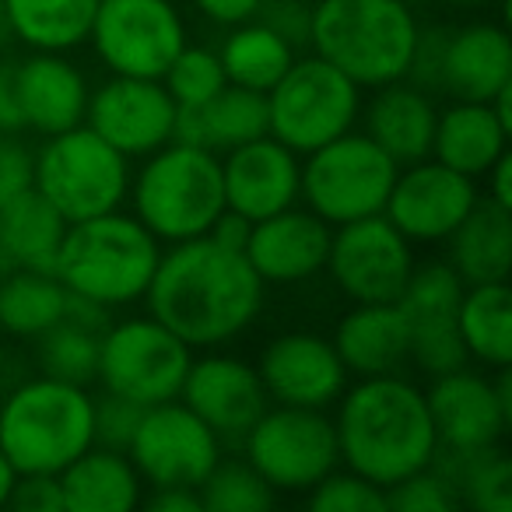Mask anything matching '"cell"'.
<instances>
[{"mask_svg": "<svg viewBox=\"0 0 512 512\" xmlns=\"http://www.w3.org/2000/svg\"><path fill=\"white\" fill-rule=\"evenodd\" d=\"M267 302V285L242 249L211 235L162 246L144 306L193 351L228 348L253 330Z\"/></svg>", "mask_w": 512, "mask_h": 512, "instance_id": "obj_1", "label": "cell"}, {"mask_svg": "<svg viewBox=\"0 0 512 512\" xmlns=\"http://www.w3.org/2000/svg\"><path fill=\"white\" fill-rule=\"evenodd\" d=\"M330 411L341 467L355 470L383 491L432 467L439 456L425 386L404 372L351 379Z\"/></svg>", "mask_w": 512, "mask_h": 512, "instance_id": "obj_2", "label": "cell"}, {"mask_svg": "<svg viewBox=\"0 0 512 512\" xmlns=\"http://www.w3.org/2000/svg\"><path fill=\"white\" fill-rule=\"evenodd\" d=\"M158 256H162V242L134 214L116 207V211L67 225L53 260V274L71 292V299L102 313H120L144 302Z\"/></svg>", "mask_w": 512, "mask_h": 512, "instance_id": "obj_3", "label": "cell"}, {"mask_svg": "<svg viewBox=\"0 0 512 512\" xmlns=\"http://www.w3.org/2000/svg\"><path fill=\"white\" fill-rule=\"evenodd\" d=\"M418 36L411 0H309V53L362 92L404 81Z\"/></svg>", "mask_w": 512, "mask_h": 512, "instance_id": "obj_4", "label": "cell"}, {"mask_svg": "<svg viewBox=\"0 0 512 512\" xmlns=\"http://www.w3.org/2000/svg\"><path fill=\"white\" fill-rule=\"evenodd\" d=\"M95 446V397L67 379L25 376L0 393V449L18 474H60Z\"/></svg>", "mask_w": 512, "mask_h": 512, "instance_id": "obj_5", "label": "cell"}, {"mask_svg": "<svg viewBox=\"0 0 512 512\" xmlns=\"http://www.w3.org/2000/svg\"><path fill=\"white\" fill-rule=\"evenodd\" d=\"M130 214L162 246L207 235L221 211V155L190 141H169L130 169Z\"/></svg>", "mask_w": 512, "mask_h": 512, "instance_id": "obj_6", "label": "cell"}, {"mask_svg": "<svg viewBox=\"0 0 512 512\" xmlns=\"http://www.w3.org/2000/svg\"><path fill=\"white\" fill-rule=\"evenodd\" d=\"M130 169V158L81 123L64 134L43 137L32 162V186L71 225L127 204Z\"/></svg>", "mask_w": 512, "mask_h": 512, "instance_id": "obj_7", "label": "cell"}, {"mask_svg": "<svg viewBox=\"0 0 512 512\" xmlns=\"http://www.w3.org/2000/svg\"><path fill=\"white\" fill-rule=\"evenodd\" d=\"M264 99L267 134L302 158L358 127L365 92L323 57L299 53Z\"/></svg>", "mask_w": 512, "mask_h": 512, "instance_id": "obj_8", "label": "cell"}, {"mask_svg": "<svg viewBox=\"0 0 512 512\" xmlns=\"http://www.w3.org/2000/svg\"><path fill=\"white\" fill-rule=\"evenodd\" d=\"M400 165L365 130H348L323 148L302 155L299 204L330 228L383 214Z\"/></svg>", "mask_w": 512, "mask_h": 512, "instance_id": "obj_9", "label": "cell"}, {"mask_svg": "<svg viewBox=\"0 0 512 512\" xmlns=\"http://www.w3.org/2000/svg\"><path fill=\"white\" fill-rule=\"evenodd\" d=\"M190 362L193 348L162 320L151 313L120 316L102 327L95 383L102 386V393H113L137 407H155L179 397Z\"/></svg>", "mask_w": 512, "mask_h": 512, "instance_id": "obj_10", "label": "cell"}, {"mask_svg": "<svg viewBox=\"0 0 512 512\" xmlns=\"http://www.w3.org/2000/svg\"><path fill=\"white\" fill-rule=\"evenodd\" d=\"M242 460L271 484L274 495H309L341 467L330 411L271 404L239 439Z\"/></svg>", "mask_w": 512, "mask_h": 512, "instance_id": "obj_11", "label": "cell"}, {"mask_svg": "<svg viewBox=\"0 0 512 512\" xmlns=\"http://www.w3.org/2000/svg\"><path fill=\"white\" fill-rule=\"evenodd\" d=\"M88 43L109 74L162 78L190 32L176 0H99Z\"/></svg>", "mask_w": 512, "mask_h": 512, "instance_id": "obj_12", "label": "cell"}, {"mask_svg": "<svg viewBox=\"0 0 512 512\" xmlns=\"http://www.w3.org/2000/svg\"><path fill=\"white\" fill-rule=\"evenodd\" d=\"M127 456L144 488H200L225 456V442L176 397L144 407L127 442Z\"/></svg>", "mask_w": 512, "mask_h": 512, "instance_id": "obj_13", "label": "cell"}, {"mask_svg": "<svg viewBox=\"0 0 512 512\" xmlns=\"http://www.w3.org/2000/svg\"><path fill=\"white\" fill-rule=\"evenodd\" d=\"M439 453L460 456L498 446L512 425L509 369L481 372L460 365L453 372L432 376L425 390Z\"/></svg>", "mask_w": 512, "mask_h": 512, "instance_id": "obj_14", "label": "cell"}, {"mask_svg": "<svg viewBox=\"0 0 512 512\" xmlns=\"http://www.w3.org/2000/svg\"><path fill=\"white\" fill-rule=\"evenodd\" d=\"M414 246L386 214L358 218L330 232L327 267L334 288L348 302H397L414 271Z\"/></svg>", "mask_w": 512, "mask_h": 512, "instance_id": "obj_15", "label": "cell"}, {"mask_svg": "<svg viewBox=\"0 0 512 512\" xmlns=\"http://www.w3.org/2000/svg\"><path fill=\"white\" fill-rule=\"evenodd\" d=\"M85 123L123 158L141 162L162 144L176 141L179 106L162 85V78L109 74L88 95Z\"/></svg>", "mask_w": 512, "mask_h": 512, "instance_id": "obj_16", "label": "cell"}, {"mask_svg": "<svg viewBox=\"0 0 512 512\" xmlns=\"http://www.w3.org/2000/svg\"><path fill=\"white\" fill-rule=\"evenodd\" d=\"M477 200H481L477 179L428 155L421 162L400 165L383 214L411 246H442L453 228L474 211Z\"/></svg>", "mask_w": 512, "mask_h": 512, "instance_id": "obj_17", "label": "cell"}, {"mask_svg": "<svg viewBox=\"0 0 512 512\" xmlns=\"http://www.w3.org/2000/svg\"><path fill=\"white\" fill-rule=\"evenodd\" d=\"M463 281L446 260L414 264L397 309L407 320V348L411 365L425 376H442L460 365H470L463 351L460 330H456V309H460Z\"/></svg>", "mask_w": 512, "mask_h": 512, "instance_id": "obj_18", "label": "cell"}, {"mask_svg": "<svg viewBox=\"0 0 512 512\" xmlns=\"http://www.w3.org/2000/svg\"><path fill=\"white\" fill-rule=\"evenodd\" d=\"M256 372L271 404L330 411L351 383L334 341L316 330H285L256 358Z\"/></svg>", "mask_w": 512, "mask_h": 512, "instance_id": "obj_19", "label": "cell"}, {"mask_svg": "<svg viewBox=\"0 0 512 512\" xmlns=\"http://www.w3.org/2000/svg\"><path fill=\"white\" fill-rule=\"evenodd\" d=\"M179 400L221 442H239L253 428V421L271 407L256 365L225 348H207L200 355L193 351Z\"/></svg>", "mask_w": 512, "mask_h": 512, "instance_id": "obj_20", "label": "cell"}, {"mask_svg": "<svg viewBox=\"0 0 512 512\" xmlns=\"http://www.w3.org/2000/svg\"><path fill=\"white\" fill-rule=\"evenodd\" d=\"M330 232L334 228L306 204H292L271 218L253 221L246 239V260L264 285H306L327 267Z\"/></svg>", "mask_w": 512, "mask_h": 512, "instance_id": "obj_21", "label": "cell"}, {"mask_svg": "<svg viewBox=\"0 0 512 512\" xmlns=\"http://www.w3.org/2000/svg\"><path fill=\"white\" fill-rule=\"evenodd\" d=\"M299 183L302 158L271 134L221 155L225 207L249 221L271 218V214L299 204Z\"/></svg>", "mask_w": 512, "mask_h": 512, "instance_id": "obj_22", "label": "cell"}, {"mask_svg": "<svg viewBox=\"0 0 512 512\" xmlns=\"http://www.w3.org/2000/svg\"><path fill=\"white\" fill-rule=\"evenodd\" d=\"M512 85V39L502 22H467L442 29L435 95L491 102Z\"/></svg>", "mask_w": 512, "mask_h": 512, "instance_id": "obj_23", "label": "cell"}, {"mask_svg": "<svg viewBox=\"0 0 512 512\" xmlns=\"http://www.w3.org/2000/svg\"><path fill=\"white\" fill-rule=\"evenodd\" d=\"M11 78H15L22 123L29 134L53 137L85 123L92 81L85 67L74 64L71 53L29 50L11 64Z\"/></svg>", "mask_w": 512, "mask_h": 512, "instance_id": "obj_24", "label": "cell"}, {"mask_svg": "<svg viewBox=\"0 0 512 512\" xmlns=\"http://www.w3.org/2000/svg\"><path fill=\"white\" fill-rule=\"evenodd\" d=\"M435 116V95L404 78L372 88L369 99H362L358 130H365L397 165H411L432 155Z\"/></svg>", "mask_w": 512, "mask_h": 512, "instance_id": "obj_25", "label": "cell"}, {"mask_svg": "<svg viewBox=\"0 0 512 512\" xmlns=\"http://www.w3.org/2000/svg\"><path fill=\"white\" fill-rule=\"evenodd\" d=\"M330 341L351 379L390 376L411 365L407 320L397 302H351L348 313L337 320Z\"/></svg>", "mask_w": 512, "mask_h": 512, "instance_id": "obj_26", "label": "cell"}, {"mask_svg": "<svg viewBox=\"0 0 512 512\" xmlns=\"http://www.w3.org/2000/svg\"><path fill=\"white\" fill-rule=\"evenodd\" d=\"M509 134L512 123H505L491 102L453 99L435 116L432 158L481 183L484 172L509 151Z\"/></svg>", "mask_w": 512, "mask_h": 512, "instance_id": "obj_27", "label": "cell"}, {"mask_svg": "<svg viewBox=\"0 0 512 512\" xmlns=\"http://www.w3.org/2000/svg\"><path fill=\"white\" fill-rule=\"evenodd\" d=\"M57 477L67 512H134L144 498V481L127 449L99 442L67 463Z\"/></svg>", "mask_w": 512, "mask_h": 512, "instance_id": "obj_28", "label": "cell"}, {"mask_svg": "<svg viewBox=\"0 0 512 512\" xmlns=\"http://www.w3.org/2000/svg\"><path fill=\"white\" fill-rule=\"evenodd\" d=\"M446 264L460 274L463 285L509 281L512 274V211L477 200L474 211L453 228L446 242Z\"/></svg>", "mask_w": 512, "mask_h": 512, "instance_id": "obj_29", "label": "cell"}, {"mask_svg": "<svg viewBox=\"0 0 512 512\" xmlns=\"http://www.w3.org/2000/svg\"><path fill=\"white\" fill-rule=\"evenodd\" d=\"M267 134V99L260 92H249L239 85H225L204 106L179 109L176 137L200 144V148L225 155L246 141Z\"/></svg>", "mask_w": 512, "mask_h": 512, "instance_id": "obj_30", "label": "cell"}, {"mask_svg": "<svg viewBox=\"0 0 512 512\" xmlns=\"http://www.w3.org/2000/svg\"><path fill=\"white\" fill-rule=\"evenodd\" d=\"M71 309V292L53 271L4 267L0 271V334L8 341L36 344Z\"/></svg>", "mask_w": 512, "mask_h": 512, "instance_id": "obj_31", "label": "cell"}, {"mask_svg": "<svg viewBox=\"0 0 512 512\" xmlns=\"http://www.w3.org/2000/svg\"><path fill=\"white\" fill-rule=\"evenodd\" d=\"M463 351L474 365L488 372L512 365V292L509 281L467 285L456 309Z\"/></svg>", "mask_w": 512, "mask_h": 512, "instance_id": "obj_32", "label": "cell"}, {"mask_svg": "<svg viewBox=\"0 0 512 512\" xmlns=\"http://www.w3.org/2000/svg\"><path fill=\"white\" fill-rule=\"evenodd\" d=\"M64 232L67 221L36 186L0 207V253L8 267L53 271Z\"/></svg>", "mask_w": 512, "mask_h": 512, "instance_id": "obj_33", "label": "cell"}, {"mask_svg": "<svg viewBox=\"0 0 512 512\" xmlns=\"http://www.w3.org/2000/svg\"><path fill=\"white\" fill-rule=\"evenodd\" d=\"M99 0H4V29L43 53H74L88 43Z\"/></svg>", "mask_w": 512, "mask_h": 512, "instance_id": "obj_34", "label": "cell"}, {"mask_svg": "<svg viewBox=\"0 0 512 512\" xmlns=\"http://www.w3.org/2000/svg\"><path fill=\"white\" fill-rule=\"evenodd\" d=\"M106 323L109 313L71 299V309H67L64 320L36 341L39 372L78 386H92L95 372H99V341Z\"/></svg>", "mask_w": 512, "mask_h": 512, "instance_id": "obj_35", "label": "cell"}, {"mask_svg": "<svg viewBox=\"0 0 512 512\" xmlns=\"http://www.w3.org/2000/svg\"><path fill=\"white\" fill-rule=\"evenodd\" d=\"M295 57H299V50L260 18L225 29V39L218 46V60L228 85L249 88L260 95H267L278 85V78L292 67Z\"/></svg>", "mask_w": 512, "mask_h": 512, "instance_id": "obj_36", "label": "cell"}, {"mask_svg": "<svg viewBox=\"0 0 512 512\" xmlns=\"http://www.w3.org/2000/svg\"><path fill=\"white\" fill-rule=\"evenodd\" d=\"M435 467L453 481L460 505L477 512H512V460L502 442L460 456L439 453Z\"/></svg>", "mask_w": 512, "mask_h": 512, "instance_id": "obj_37", "label": "cell"}, {"mask_svg": "<svg viewBox=\"0 0 512 512\" xmlns=\"http://www.w3.org/2000/svg\"><path fill=\"white\" fill-rule=\"evenodd\" d=\"M197 491L204 512H264L278 502L271 484L246 460H225V456L214 463V470Z\"/></svg>", "mask_w": 512, "mask_h": 512, "instance_id": "obj_38", "label": "cell"}, {"mask_svg": "<svg viewBox=\"0 0 512 512\" xmlns=\"http://www.w3.org/2000/svg\"><path fill=\"white\" fill-rule=\"evenodd\" d=\"M162 85L169 88V95L176 99L179 109H193L204 106L207 99H214L228 85V78L221 71L218 50L186 43L169 64V71L162 74Z\"/></svg>", "mask_w": 512, "mask_h": 512, "instance_id": "obj_39", "label": "cell"}, {"mask_svg": "<svg viewBox=\"0 0 512 512\" xmlns=\"http://www.w3.org/2000/svg\"><path fill=\"white\" fill-rule=\"evenodd\" d=\"M313 512H390L386 491L348 467H334L306 495Z\"/></svg>", "mask_w": 512, "mask_h": 512, "instance_id": "obj_40", "label": "cell"}, {"mask_svg": "<svg viewBox=\"0 0 512 512\" xmlns=\"http://www.w3.org/2000/svg\"><path fill=\"white\" fill-rule=\"evenodd\" d=\"M456 505H460V498H456L453 481L435 463L386 488V509L397 512H449Z\"/></svg>", "mask_w": 512, "mask_h": 512, "instance_id": "obj_41", "label": "cell"}, {"mask_svg": "<svg viewBox=\"0 0 512 512\" xmlns=\"http://www.w3.org/2000/svg\"><path fill=\"white\" fill-rule=\"evenodd\" d=\"M141 411L144 407L130 404L123 397H113V393L95 397V442L99 446L127 449L130 435H134L137 421H141Z\"/></svg>", "mask_w": 512, "mask_h": 512, "instance_id": "obj_42", "label": "cell"}, {"mask_svg": "<svg viewBox=\"0 0 512 512\" xmlns=\"http://www.w3.org/2000/svg\"><path fill=\"white\" fill-rule=\"evenodd\" d=\"M32 162L36 151L22 141V134H0V207L32 190Z\"/></svg>", "mask_w": 512, "mask_h": 512, "instance_id": "obj_43", "label": "cell"}, {"mask_svg": "<svg viewBox=\"0 0 512 512\" xmlns=\"http://www.w3.org/2000/svg\"><path fill=\"white\" fill-rule=\"evenodd\" d=\"M260 22L271 25L295 50H309V0H264Z\"/></svg>", "mask_w": 512, "mask_h": 512, "instance_id": "obj_44", "label": "cell"}, {"mask_svg": "<svg viewBox=\"0 0 512 512\" xmlns=\"http://www.w3.org/2000/svg\"><path fill=\"white\" fill-rule=\"evenodd\" d=\"M8 505L22 512H67L57 474H18Z\"/></svg>", "mask_w": 512, "mask_h": 512, "instance_id": "obj_45", "label": "cell"}, {"mask_svg": "<svg viewBox=\"0 0 512 512\" xmlns=\"http://www.w3.org/2000/svg\"><path fill=\"white\" fill-rule=\"evenodd\" d=\"M190 4L200 18H207L218 29H235L242 22H253L264 8V0H190Z\"/></svg>", "mask_w": 512, "mask_h": 512, "instance_id": "obj_46", "label": "cell"}, {"mask_svg": "<svg viewBox=\"0 0 512 512\" xmlns=\"http://www.w3.org/2000/svg\"><path fill=\"white\" fill-rule=\"evenodd\" d=\"M141 505L151 512H204L197 488H148Z\"/></svg>", "mask_w": 512, "mask_h": 512, "instance_id": "obj_47", "label": "cell"}, {"mask_svg": "<svg viewBox=\"0 0 512 512\" xmlns=\"http://www.w3.org/2000/svg\"><path fill=\"white\" fill-rule=\"evenodd\" d=\"M0 134H25L22 106H18L11 64H0Z\"/></svg>", "mask_w": 512, "mask_h": 512, "instance_id": "obj_48", "label": "cell"}, {"mask_svg": "<svg viewBox=\"0 0 512 512\" xmlns=\"http://www.w3.org/2000/svg\"><path fill=\"white\" fill-rule=\"evenodd\" d=\"M484 200H491V204L505 207V211H512V158L509 151H505L502 158H498L495 165H491L488 172H484Z\"/></svg>", "mask_w": 512, "mask_h": 512, "instance_id": "obj_49", "label": "cell"}, {"mask_svg": "<svg viewBox=\"0 0 512 512\" xmlns=\"http://www.w3.org/2000/svg\"><path fill=\"white\" fill-rule=\"evenodd\" d=\"M249 228H253V221L225 207V211L214 218V225H211V232H207V235H211L214 242H221V246H228V249H246Z\"/></svg>", "mask_w": 512, "mask_h": 512, "instance_id": "obj_50", "label": "cell"}, {"mask_svg": "<svg viewBox=\"0 0 512 512\" xmlns=\"http://www.w3.org/2000/svg\"><path fill=\"white\" fill-rule=\"evenodd\" d=\"M18 484V470L11 467V460L4 456V449H0V509L11 502V491H15Z\"/></svg>", "mask_w": 512, "mask_h": 512, "instance_id": "obj_51", "label": "cell"}, {"mask_svg": "<svg viewBox=\"0 0 512 512\" xmlns=\"http://www.w3.org/2000/svg\"><path fill=\"white\" fill-rule=\"evenodd\" d=\"M11 379V355H8V337L0 334V393H4V386H8Z\"/></svg>", "mask_w": 512, "mask_h": 512, "instance_id": "obj_52", "label": "cell"}, {"mask_svg": "<svg viewBox=\"0 0 512 512\" xmlns=\"http://www.w3.org/2000/svg\"><path fill=\"white\" fill-rule=\"evenodd\" d=\"M442 4H449V8L474 11V8H484V4H491V0H442Z\"/></svg>", "mask_w": 512, "mask_h": 512, "instance_id": "obj_53", "label": "cell"}, {"mask_svg": "<svg viewBox=\"0 0 512 512\" xmlns=\"http://www.w3.org/2000/svg\"><path fill=\"white\" fill-rule=\"evenodd\" d=\"M0 29H4V0H0Z\"/></svg>", "mask_w": 512, "mask_h": 512, "instance_id": "obj_54", "label": "cell"}, {"mask_svg": "<svg viewBox=\"0 0 512 512\" xmlns=\"http://www.w3.org/2000/svg\"><path fill=\"white\" fill-rule=\"evenodd\" d=\"M4 267H8V264H4V253H0V271H4Z\"/></svg>", "mask_w": 512, "mask_h": 512, "instance_id": "obj_55", "label": "cell"}]
</instances>
